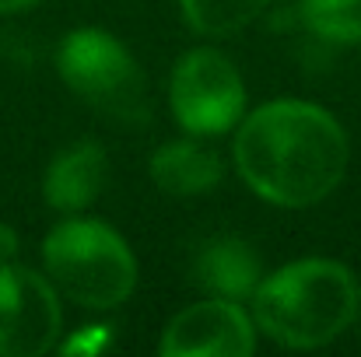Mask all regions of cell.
I'll return each mask as SVG.
<instances>
[{
	"instance_id": "obj_1",
	"label": "cell",
	"mask_w": 361,
	"mask_h": 357,
	"mask_svg": "<svg viewBox=\"0 0 361 357\" xmlns=\"http://www.w3.org/2000/svg\"><path fill=\"white\" fill-rule=\"evenodd\" d=\"M235 165L245 186L277 207H312L348 172V133L326 109L277 99L239 119Z\"/></svg>"
},
{
	"instance_id": "obj_2",
	"label": "cell",
	"mask_w": 361,
	"mask_h": 357,
	"mask_svg": "<svg viewBox=\"0 0 361 357\" xmlns=\"http://www.w3.org/2000/svg\"><path fill=\"white\" fill-rule=\"evenodd\" d=\"M361 287L337 259H298L263 277L252 291V322L281 347L312 351L358 319Z\"/></svg>"
},
{
	"instance_id": "obj_3",
	"label": "cell",
	"mask_w": 361,
	"mask_h": 357,
	"mask_svg": "<svg viewBox=\"0 0 361 357\" xmlns=\"http://www.w3.org/2000/svg\"><path fill=\"white\" fill-rule=\"evenodd\" d=\"M49 284L85 308H116L137 287V259L109 225L92 218L60 221L42 242Z\"/></svg>"
},
{
	"instance_id": "obj_4",
	"label": "cell",
	"mask_w": 361,
	"mask_h": 357,
	"mask_svg": "<svg viewBox=\"0 0 361 357\" xmlns=\"http://www.w3.org/2000/svg\"><path fill=\"white\" fill-rule=\"evenodd\" d=\"M56 70L63 84L102 116L123 126H140L151 116V95L140 63L120 39L102 28L71 32L56 49Z\"/></svg>"
},
{
	"instance_id": "obj_5",
	"label": "cell",
	"mask_w": 361,
	"mask_h": 357,
	"mask_svg": "<svg viewBox=\"0 0 361 357\" xmlns=\"http://www.w3.org/2000/svg\"><path fill=\"white\" fill-rule=\"evenodd\" d=\"M176 123L197 137H221L245 116V84L218 49H190L179 56L169 84Z\"/></svg>"
},
{
	"instance_id": "obj_6",
	"label": "cell",
	"mask_w": 361,
	"mask_h": 357,
	"mask_svg": "<svg viewBox=\"0 0 361 357\" xmlns=\"http://www.w3.org/2000/svg\"><path fill=\"white\" fill-rule=\"evenodd\" d=\"M60 337L56 287L14 259L0 266V357H39Z\"/></svg>"
},
{
	"instance_id": "obj_7",
	"label": "cell",
	"mask_w": 361,
	"mask_h": 357,
	"mask_svg": "<svg viewBox=\"0 0 361 357\" xmlns=\"http://www.w3.org/2000/svg\"><path fill=\"white\" fill-rule=\"evenodd\" d=\"M256 347V322L228 298H207L183 308L165 337V357H249Z\"/></svg>"
},
{
	"instance_id": "obj_8",
	"label": "cell",
	"mask_w": 361,
	"mask_h": 357,
	"mask_svg": "<svg viewBox=\"0 0 361 357\" xmlns=\"http://www.w3.org/2000/svg\"><path fill=\"white\" fill-rule=\"evenodd\" d=\"M106 172H109L106 151L95 140H81L49 161L46 179H42V196L53 211L78 214L99 200L106 186Z\"/></svg>"
},
{
	"instance_id": "obj_9",
	"label": "cell",
	"mask_w": 361,
	"mask_h": 357,
	"mask_svg": "<svg viewBox=\"0 0 361 357\" xmlns=\"http://www.w3.org/2000/svg\"><path fill=\"white\" fill-rule=\"evenodd\" d=\"M259 280H263L259 256L242 238H211L193 256V284L207 291L211 298H228V301L252 298Z\"/></svg>"
},
{
	"instance_id": "obj_10",
	"label": "cell",
	"mask_w": 361,
	"mask_h": 357,
	"mask_svg": "<svg viewBox=\"0 0 361 357\" xmlns=\"http://www.w3.org/2000/svg\"><path fill=\"white\" fill-rule=\"evenodd\" d=\"M151 179L169 196H204L225 179V165L197 140H172L151 154Z\"/></svg>"
},
{
	"instance_id": "obj_11",
	"label": "cell",
	"mask_w": 361,
	"mask_h": 357,
	"mask_svg": "<svg viewBox=\"0 0 361 357\" xmlns=\"http://www.w3.org/2000/svg\"><path fill=\"white\" fill-rule=\"evenodd\" d=\"M302 25L326 46H361V0H302Z\"/></svg>"
},
{
	"instance_id": "obj_12",
	"label": "cell",
	"mask_w": 361,
	"mask_h": 357,
	"mask_svg": "<svg viewBox=\"0 0 361 357\" xmlns=\"http://www.w3.org/2000/svg\"><path fill=\"white\" fill-rule=\"evenodd\" d=\"M186 21L204 35H232L245 28L270 0H179Z\"/></svg>"
},
{
	"instance_id": "obj_13",
	"label": "cell",
	"mask_w": 361,
	"mask_h": 357,
	"mask_svg": "<svg viewBox=\"0 0 361 357\" xmlns=\"http://www.w3.org/2000/svg\"><path fill=\"white\" fill-rule=\"evenodd\" d=\"M102 347H109V330L106 326H88V333L71 340L63 351L67 354H85V351H102Z\"/></svg>"
},
{
	"instance_id": "obj_14",
	"label": "cell",
	"mask_w": 361,
	"mask_h": 357,
	"mask_svg": "<svg viewBox=\"0 0 361 357\" xmlns=\"http://www.w3.org/2000/svg\"><path fill=\"white\" fill-rule=\"evenodd\" d=\"M14 252H18V238H14V232H11L7 225H0V266L11 263Z\"/></svg>"
},
{
	"instance_id": "obj_15",
	"label": "cell",
	"mask_w": 361,
	"mask_h": 357,
	"mask_svg": "<svg viewBox=\"0 0 361 357\" xmlns=\"http://www.w3.org/2000/svg\"><path fill=\"white\" fill-rule=\"evenodd\" d=\"M32 4H39V0H0V14H14V11H25Z\"/></svg>"
}]
</instances>
